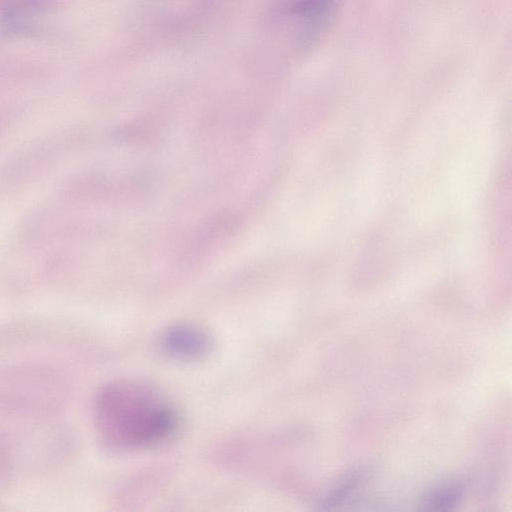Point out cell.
Wrapping results in <instances>:
<instances>
[{"mask_svg": "<svg viewBox=\"0 0 512 512\" xmlns=\"http://www.w3.org/2000/svg\"><path fill=\"white\" fill-rule=\"evenodd\" d=\"M464 491L465 485L461 480H448L426 491L419 504L428 511L451 510L461 501Z\"/></svg>", "mask_w": 512, "mask_h": 512, "instance_id": "3", "label": "cell"}, {"mask_svg": "<svg viewBox=\"0 0 512 512\" xmlns=\"http://www.w3.org/2000/svg\"><path fill=\"white\" fill-rule=\"evenodd\" d=\"M9 467L8 451L0 441V480L6 475Z\"/></svg>", "mask_w": 512, "mask_h": 512, "instance_id": "6", "label": "cell"}, {"mask_svg": "<svg viewBox=\"0 0 512 512\" xmlns=\"http://www.w3.org/2000/svg\"><path fill=\"white\" fill-rule=\"evenodd\" d=\"M364 477L362 470H353L320 503L322 510L333 509L341 505L358 487Z\"/></svg>", "mask_w": 512, "mask_h": 512, "instance_id": "5", "label": "cell"}, {"mask_svg": "<svg viewBox=\"0 0 512 512\" xmlns=\"http://www.w3.org/2000/svg\"><path fill=\"white\" fill-rule=\"evenodd\" d=\"M335 0H294L292 11L312 26L325 24L335 9Z\"/></svg>", "mask_w": 512, "mask_h": 512, "instance_id": "4", "label": "cell"}, {"mask_svg": "<svg viewBox=\"0 0 512 512\" xmlns=\"http://www.w3.org/2000/svg\"><path fill=\"white\" fill-rule=\"evenodd\" d=\"M209 336L200 328L192 325H177L169 328L162 336L161 346L164 352L177 360H196L210 349Z\"/></svg>", "mask_w": 512, "mask_h": 512, "instance_id": "2", "label": "cell"}, {"mask_svg": "<svg viewBox=\"0 0 512 512\" xmlns=\"http://www.w3.org/2000/svg\"><path fill=\"white\" fill-rule=\"evenodd\" d=\"M96 431L101 441L118 450L153 447L177 431L179 417L156 388L136 380H116L104 385L93 405Z\"/></svg>", "mask_w": 512, "mask_h": 512, "instance_id": "1", "label": "cell"}]
</instances>
